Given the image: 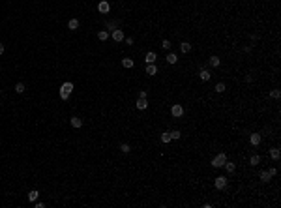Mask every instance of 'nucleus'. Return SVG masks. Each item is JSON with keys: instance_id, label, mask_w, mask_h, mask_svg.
<instances>
[{"instance_id": "nucleus-1", "label": "nucleus", "mask_w": 281, "mask_h": 208, "mask_svg": "<svg viewBox=\"0 0 281 208\" xmlns=\"http://www.w3.org/2000/svg\"><path fill=\"white\" fill-rule=\"evenodd\" d=\"M71 92H73V83H69V81H68V83H64L62 86H60V99L66 101L69 98Z\"/></svg>"}, {"instance_id": "nucleus-2", "label": "nucleus", "mask_w": 281, "mask_h": 208, "mask_svg": "<svg viewBox=\"0 0 281 208\" xmlns=\"http://www.w3.org/2000/svg\"><path fill=\"white\" fill-rule=\"evenodd\" d=\"M225 161H227V156H225V154H217L216 158L212 159V165L216 167V169H219V167H223V165H225Z\"/></svg>"}, {"instance_id": "nucleus-3", "label": "nucleus", "mask_w": 281, "mask_h": 208, "mask_svg": "<svg viewBox=\"0 0 281 208\" xmlns=\"http://www.w3.org/2000/svg\"><path fill=\"white\" fill-rule=\"evenodd\" d=\"M109 9H111V4L107 2V0H101V2L98 4V11H99V13L105 15V13H109Z\"/></svg>"}, {"instance_id": "nucleus-4", "label": "nucleus", "mask_w": 281, "mask_h": 208, "mask_svg": "<svg viewBox=\"0 0 281 208\" xmlns=\"http://www.w3.org/2000/svg\"><path fill=\"white\" fill-rule=\"evenodd\" d=\"M171 113H172V116H174V118H180V116L184 114V107H182L180 103H176V105H172Z\"/></svg>"}, {"instance_id": "nucleus-5", "label": "nucleus", "mask_w": 281, "mask_h": 208, "mask_svg": "<svg viewBox=\"0 0 281 208\" xmlns=\"http://www.w3.org/2000/svg\"><path fill=\"white\" fill-rule=\"evenodd\" d=\"M112 39H114L116 43H118V41H122V39H124V30H120V28L112 30Z\"/></svg>"}, {"instance_id": "nucleus-6", "label": "nucleus", "mask_w": 281, "mask_h": 208, "mask_svg": "<svg viewBox=\"0 0 281 208\" xmlns=\"http://www.w3.org/2000/svg\"><path fill=\"white\" fill-rule=\"evenodd\" d=\"M135 107L139 109V111H144V109L148 107V99H146V98H139V99H137V103H135Z\"/></svg>"}, {"instance_id": "nucleus-7", "label": "nucleus", "mask_w": 281, "mask_h": 208, "mask_svg": "<svg viewBox=\"0 0 281 208\" xmlns=\"http://www.w3.org/2000/svg\"><path fill=\"white\" fill-rule=\"evenodd\" d=\"M225 186H227V178H225V176H217L216 178V187L217 189H223Z\"/></svg>"}, {"instance_id": "nucleus-8", "label": "nucleus", "mask_w": 281, "mask_h": 208, "mask_svg": "<svg viewBox=\"0 0 281 208\" xmlns=\"http://www.w3.org/2000/svg\"><path fill=\"white\" fill-rule=\"evenodd\" d=\"M144 62L146 64H154L156 62V53H154V51H150V53L144 54Z\"/></svg>"}, {"instance_id": "nucleus-9", "label": "nucleus", "mask_w": 281, "mask_h": 208, "mask_svg": "<svg viewBox=\"0 0 281 208\" xmlns=\"http://www.w3.org/2000/svg\"><path fill=\"white\" fill-rule=\"evenodd\" d=\"M69 124L73 126V128H81L83 126V120L79 118V116H71V120H69Z\"/></svg>"}, {"instance_id": "nucleus-10", "label": "nucleus", "mask_w": 281, "mask_h": 208, "mask_svg": "<svg viewBox=\"0 0 281 208\" xmlns=\"http://www.w3.org/2000/svg\"><path fill=\"white\" fill-rule=\"evenodd\" d=\"M156 73H157L156 64H146V75H156Z\"/></svg>"}, {"instance_id": "nucleus-11", "label": "nucleus", "mask_w": 281, "mask_h": 208, "mask_svg": "<svg viewBox=\"0 0 281 208\" xmlns=\"http://www.w3.org/2000/svg\"><path fill=\"white\" fill-rule=\"evenodd\" d=\"M223 167L227 169V172H231V174H232L234 171H236V165H234L232 161H225V165H223Z\"/></svg>"}, {"instance_id": "nucleus-12", "label": "nucleus", "mask_w": 281, "mask_h": 208, "mask_svg": "<svg viewBox=\"0 0 281 208\" xmlns=\"http://www.w3.org/2000/svg\"><path fill=\"white\" fill-rule=\"evenodd\" d=\"M98 39H99V41H107V39H109V32H107V30H99V32H98Z\"/></svg>"}, {"instance_id": "nucleus-13", "label": "nucleus", "mask_w": 281, "mask_h": 208, "mask_svg": "<svg viewBox=\"0 0 281 208\" xmlns=\"http://www.w3.org/2000/svg\"><path fill=\"white\" fill-rule=\"evenodd\" d=\"M249 143L257 146V144L260 143V135H259V133H253V135H249Z\"/></svg>"}, {"instance_id": "nucleus-14", "label": "nucleus", "mask_w": 281, "mask_h": 208, "mask_svg": "<svg viewBox=\"0 0 281 208\" xmlns=\"http://www.w3.org/2000/svg\"><path fill=\"white\" fill-rule=\"evenodd\" d=\"M38 197H39V191L32 189V191L28 193V201H30V202H36V201H38Z\"/></svg>"}, {"instance_id": "nucleus-15", "label": "nucleus", "mask_w": 281, "mask_h": 208, "mask_svg": "<svg viewBox=\"0 0 281 208\" xmlns=\"http://www.w3.org/2000/svg\"><path fill=\"white\" fill-rule=\"evenodd\" d=\"M165 60H167V62H169V64H176V62H178V56H176V54H174V53H169V54H167V58H165Z\"/></svg>"}, {"instance_id": "nucleus-16", "label": "nucleus", "mask_w": 281, "mask_h": 208, "mask_svg": "<svg viewBox=\"0 0 281 208\" xmlns=\"http://www.w3.org/2000/svg\"><path fill=\"white\" fill-rule=\"evenodd\" d=\"M68 28L69 30H77L79 28V21H77V19H71V21L68 23Z\"/></svg>"}, {"instance_id": "nucleus-17", "label": "nucleus", "mask_w": 281, "mask_h": 208, "mask_svg": "<svg viewBox=\"0 0 281 208\" xmlns=\"http://www.w3.org/2000/svg\"><path fill=\"white\" fill-rule=\"evenodd\" d=\"M161 141H163V143H171V141H172L171 131H165V133H161Z\"/></svg>"}, {"instance_id": "nucleus-18", "label": "nucleus", "mask_w": 281, "mask_h": 208, "mask_svg": "<svg viewBox=\"0 0 281 208\" xmlns=\"http://www.w3.org/2000/svg\"><path fill=\"white\" fill-rule=\"evenodd\" d=\"M270 178H272V174H270L268 171H262V172H260V180H262V182H270Z\"/></svg>"}, {"instance_id": "nucleus-19", "label": "nucleus", "mask_w": 281, "mask_h": 208, "mask_svg": "<svg viewBox=\"0 0 281 208\" xmlns=\"http://www.w3.org/2000/svg\"><path fill=\"white\" fill-rule=\"evenodd\" d=\"M180 51H182V53H189V51H191V43L184 41V43L180 45Z\"/></svg>"}, {"instance_id": "nucleus-20", "label": "nucleus", "mask_w": 281, "mask_h": 208, "mask_svg": "<svg viewBox=\"0 0 281 208\" xmlns=\"http://www.w3.org/2000/svg\"><path fill=\"white\" fill-rule=\"evenodd\" d=\"M210 77H212V75H210L208 69H201V79H202V81H208Z\"/></svg>"}, {"instance_id": "nucleus-21", "label": "nucleus", "mask_w": 281, "mask_h": 208, "mask_svg": "<svg viewBox=\"0 0 281 208\" xmlns=\"http://www.w3.org/2000/svg\"><path fill=\"white\" fill-rule=\"evenodd\" d=\"M270 156H272V159L277 161L279 159V148H272V150H270Z\"/></svg>"}, {"instance_id": "nucleus-22", "label": "nucleus", "mask_w": 281, "mask_h": 208, "mask_svg": "<svg viewBox=\"0 0 281 208\" xmlns=\"http://www.w3.org/2000/svg\"><path fill=\"white\" fill-rule=\"evenodd\" d=\"M122 66H124V68H133V60H131V58H124V60H122Z\"/></svg>"}, {"instance_id": "nucleus-23", "label": "nucleus", "mask_w": 281, "mask_h": 208, "mask_svg": "<svg viewBox=\"0 0 281 208\" xmlns=\"http://www.w3.org/2000/svg\"><path fill=\"white\" fill-rule=\"evenodd\" d=\"M210 66L217 68V66H219V56H216V54H214V56H210Z\"/></svg>"}, {"instance_id": "nucleus-24", "label": "nucleus", "mask_w": 281, "mask_h": 208, "mask_svg": "<svg viewBox=\"0 0 281 208\" xmlns=\"http://www.w3.org/2000/svg\"><path fill=\"white\" fill-rule=\"evenodd\" d=\"M116 28H118V23H116V21H109V23H107V30H116Z\"/></svg>"}, {"instance_id": "nucleus-25", "label": "nucleus", "mask_w": 281, "mask_h": 208, "mask_svg": "<svg viewBox=\"0 0 281 208\" xmlns=\"http://www.w3.org/2000/svg\"><path fill=\"white\" fill-rule=\"evenodd\" d=\"M15 92H17V94H23V92H24V84H23V83H17V84H15Z\"/></svg>"}, {"instance_id": "nucleus-26", "label": "nucleus", "mask_w": 281, "mask_h": 208, "mask_svg": "<svg viewBox=\"0 0 281 208\" xmlns=\"http://www.w3.org/2000/svg\"><path fill=\"white\" fill-rule=\"evenodd\" d=\"M120 150H122V152H124V154H127V152H129V150H131V146H129V144H127V143H122V144H120Z\"/></svg>"}, {"instance_id": "nucleus-27", "label": "nucleus", "mask_w": 281, "mask_h": 208, "mask_svg": "<svg viewBox=\"0 0 281 208\" xmlns=\"http://www.w3.org/2000/svg\"><path fill=\"white\" fill-rule=\"evenodd\" d=\"M216 92H217V94H223V92H225V84H223V83H217V84H216Z\"/></svg>"}, {"instance_id": "nucleus-28", "label": "nucleus", "mask_w": 281, "mask_h": 208, "mask_svg": "<svg viewBox=\"0 0 281 208\" xmlns=\"http://www.w3.org/2000/svg\"><path fill=\"white\" fill-rule=\"evenodd\" d=\"M259 161H260L259 156H251V158H249V163L251 165H259Z\"/></svg>"}, {"instance_id": "nucleus-29", "label": "nucleus", "mask_w": 281, "mask_h": 208, "mask_svg": "<svg viewBox=\"0 0 281 208\" xmlns=\"http://www.w3.org/2000/svg\"><path fill=\"white\" fill-rule=\"evenodd\" d=\"M270 96H272L274 99H279V98H281V92H279L277 88H275V90H272V92H270Z\"/></svg>"}, {"instance_id": "nucleus-30", "label": "nucleus", "mask_w": 281, "mask_h": 208, "mask_svg": "<svg viewBox=\"0 0 281 208\" xmlns=\"http://www.w3.org/2000/svg\"><path fill=\"white\" fill-rule=\"evenodd\" d=\"M171 137H172V139H180V131H178V129L171 131Z\"/></svg>"}, {"instance_id": "nucleus-31", "label": "nucleus", "mask_w": 281, "mask_h": 208, "mask_svg": "<svg viewBox=\"0 0 281 208\" xmlns=\"http://www.w3.org/2000/svg\"><path fill=\"white\" fill-rule=\"evenodd\" d=\"M161 47H163V49H171V41H169V39H163Z\"/></svg>"}, {"instance_id": "nucleus-32", "label": "nucleus", "mask_w": 281, "mask_h": 208, "mask_svg": "<svg viewBox=\"0 0 281 208\" xmlns=\"http://www.w3.org/2000/svg\"><path fill=\"white\" fill-rule=\"evenodd\" d=\"M124 39H126V43H127V45H131V43H133V38H124Z\"/></svg>"}, {"instance_id": "nucleus-33", "label": "nucleus", "mask_w": 281, "mask_h": 208, "mask_svg": "<svg viewBox=\"0 0 281 208\" xmlns=\"http://www.w3.org/2000/svg\"><path fill=\"white\" fill-rule=\"evenodd\" d=\"M268 172H270V174H272V176H274V174H275V172H277V169H275V167H272V169H270Z\"/></svg>"}, {"instance_id": "nucleus-34", "label": "nucleus", "mask_w": 281, "mask_h": 208, "mask_svg": "<svg viewBox=\"0 0 281 208\" xmlns=\"http://www.w3.org/2000/svg\"><path fill=\"white\" fill-rule=\"evenodd\" d=\"M4 53V43H0V54Z\"/></svg>"}]
</instances>
